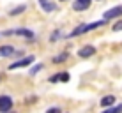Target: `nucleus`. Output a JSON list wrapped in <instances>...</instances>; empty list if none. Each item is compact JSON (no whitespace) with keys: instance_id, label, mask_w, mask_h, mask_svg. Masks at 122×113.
I'll return each instance as SVG.
<instances>
[{"instance_id":"aec40b11","label":"nucleus","mask_w":122,"mask_h":113,"mask_svg":"<svg viewBox=\"0 0 122 113\" xmlns=\"http://www.w3.org/2000/svg\"><path fill=\"white\" fill-rule=\"evenodd\" d=\"M5 113H9V111H5Z\"/></svg>"},{"instance_id":"a211bd4d","label":"nucleus","mask_w":122,"mask_h":113,"mask_svg":"<svg viewBox=\"0 0 122 113\" xmlns=\"http://www.w3.org/2000/svg\"><path fill=\"white\" fill-rule=\"evenodd\" d=\"M85 2H90V0H85Z\"/></svg>"},{"instance_id":"f03ea898","label":"nucleus","mask_w":122,"mask_h":113,"mask_svg":"<svg viewBox=\"0 0 122 113\" xmlns=\"http://www.w3.org/2000/svg\"><path fill=\"white\" fill-rule=\"evenodd\" d=\"M36 60V57H25V58H21V60H18V62H14V64H11L9 65V69L12 71V69H18V67H27V65H30L32 62Z\"/></svg>"},{"instance_id":"dca6fc26","label":"nucleus","mask_w":122,"mask_h":113,"mask_svg":"<svg viewBox=\"0 0 122 113\" xmlns=\"http://www.w3.org/2000/svg\"><path fill=\"white\" fill-rule=\"evenodd\" d=\"M46 113H62V111L58 110V108H50V110L46 111Z\"/></svg>"},{"instance_id":"f257e3e1","label":"nucleus","mask_w":122,"mask_h":113,"mask_svg":"<svg viewBox=\"0 0 122 113\" xmlns=\"http://www.w3.org/2000/svg\"><path fill=\"white\" fill-rule=\"evenodd\" d=\"M11 108H12V99L9 95H0V113L11 111Z\"/></svg>"},{"instance_id":"7ed1b4c3","label":"nucleus","mask_w":122,"mask_h":113,"mask_svg":"<svg viewBox=\"0 0 122 113\" xmlns=\"http://www.w3.org/2000/svg\"><path fill=\"white\" fill-rule=\"evenodd\" d=\"M5 35H23V37H28V39L34 37V34L28 30V28H14V30L5 32Z\"/></svg>"},{"instance_id":"9b49d317","label":"nucleus","mask_w":122,"mask_h":113,"mask_svg":"<svg viewBox=\"0 0 122 113\" xmlns=\"http://www.w3.org/2000/svg\"><path fill=\"white\" fill-rule=\"evenodd\" d=\"M27 11V5H18V7H14V9H11L9 14L11 16H18V14H21V12Z\"/></svg>"},{"instance_id":"f3484780","label":"nucleus","mask_w":122,"mask_h":113,"mask_svg":"<svg viewBox=\"0 0 122 113\" xmlns=\"http://www.w3.org/2000/svg\"><path fill=\"white\" fill-rule=\"evenodd\" d=\"M57 79H58V74H55V76H51V78H50V81H57Z\"/></svg>"},{"instance_id":"412c9836","label":"nucleus","mask_w":122,"mask_h":113,"mask_svg":"<svg viewBox=\"0 0 122 113\" xmlns=\"http://www.w3.org/2000/svg\"><path fill=\"white\" fill-rule=\"evenodd\" d=\"M39 2H41V0H39Z\"/></svg>"},{"instance_id":"4468645a","label":"nucleus","mask_w":122,"mask_h":113,"mask_svg":"<svg viewBox=\"0 0 122 113\" xmlns=\"http://www.w3.org/2000/svg\"><path fill=\"white\" fill-rule=\"evenodd\" d=\"M113 30H115V32H122V20L113 25Z\"/></svg>"},{"instance_id":"6ab92c4d","label":"nucleus","mask_w":122,"mask_h":113,"mask_svg":"<svg viewBox=\"0 0 122 113\" xmlns=\"http://www.w3.org/2000/svg\"><path fill=\"white\" fill-rule=\"evenodd\" d=\"M0 79H2V76H0Z\"/></svg>"},{"instance_id":"6e6552de","label":"nucleus","mask_w":122,"mask_h":113,"mask_svg":"<svg viewBox=\"0 0 122 113\" xmlns=\"http://www.w3.org/2000/svg\"><path fill=\"white\" fill-rule=\"evenodd\" d=\"M14 53L12 46H0V57H11Z\"/></svg>"},{"instance_id":"39448f33","label":"nucleus","mask_w":122,"mask_h":113,"mask_svg":"<svg viewBox=\"0 0 122 113\" xmlns=\"http://www.w3.org/2000/svg\"><path fill=\"white\" fill-rule=\"evenodd\" d=\"M96 53V48L94 46H83V48H80V51H78V57H81V58H89L92 57Z\"/></svg>"},{"instance_id":"0eeeda50","label":"nucleus","mask_w":122,"mask_h":113,"mask_svg":"<svg viewBox=\"0 0 122 113\" xmlns=\"http://www.w3.org/2000/svg\"><path fill=\"white\" fill-rule=\"evenodd\" d=\"M115 104V95H104L101 99V106L103 108H108V106H113Z\"/></svg>"},{"instance_id":"1a4fd4ad","label":"nucleus","mask_w":122,"mask_h":113,"mask_svg":"<svg viewBox=\"0 0 122 113\" xmlns=\"http://www.w3.org/2000/svg\"><path fill=\"white\" fill-rule=\"evenodd\" d=\"M41 7H43L44 11H48V12L57 9V5H55L53 2H50V0H41Z\"/></svg>"},{"instance_id":"f8f14e48","label":"nucleus","mask_w":122,"mask_h":113,"mask_svg":"<svg viewBox=\"0 0 122 113\" xmlns=\"http://www.w3.org/2000/svg\"><path fill=\"white\" fill-rule=\"evenodd\" d=\"M103 113H122V106H113L110 110H104Z\"/></svg>"},{"instance_id":"9d476101","label":"nucleus","mask_w":122,"mask_h":113,"mask_svg":"<svg viewBox=\"0 0 122 113\" xmlns=\"http://www.w3.org/2000/svg\"><path fill=\"white\" fill-rule=\"evenodd\" d=\"M67 57H69V53H60V55L53 57V64H62V62L67 60Z\"/></svg>"},{"instance_id":"20e7f679","label":"nucleus","mask_w":122,"mask_h":113,"mask_svg":"<svg viewBox=\"0 0 122 113\" xmlns=\"http://www.w3.org/2000/svg\"><path fill=\"white\" fill-rule=\"evenodd\" d=\"M117 16H122V5H117V7H113V9L110 11H106L104 12V21H108V20H112V18H117Z\"/></svg>"},{"instance_id":"2eb2a0df","label":"nucleus","mask_w":122,"mask_h":113,"mask_svg":"<svg viewBox=\"0 0 122 113\" xmlns=\"http://www.w3.org/2000/svg\"><path fill=\"white\" fill-rule=\"evenodd\" d=\"M58 79H60V81H69V74H67V73H62L60 76H58Z\"/></svg>"},{"instance_id":"ddd939ff","label":"nucleus","mask_w":122,"mask_h":113,"mask_svg":"<svg viewBox=\"0 0 122 113\" xmlns=\"http://www.w3.org/2000/svg\"><path fill=\"white\" fill-rule=\"evenodd\" d=\"M41 69H43V64H37V65H36V67H32V69H30V74H32V76H34V74H37V73H39V71H41Z\"/></svg>"},{"instance_id":"423d86ee","label":"nucleus","mask_w":122,"mask_h":113,"mask_svg":"<svg viewBox=\"0 0 122 113\" xmlns=\"http://www.w3.org/2000/svg\"><path fill=\"white\" fill-rule=\"evenodd\" d=\"M90 7V2H85V0H76V2L73 4V9L74 11H85Z\"/></svg>"}]
</instances>
